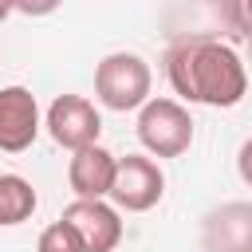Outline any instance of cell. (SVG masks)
<instances>
[{
    "label": "cell",
    "instance_id": "obj_11",
    "mask_svg": "<svg viewBox=\"0 0 252 252\" xmlns=\"http://www.w3.org/2000/svg\"><path fill=\"white\" fill-rule=\"evenodd\" d=\"M224 8H228V20L244 35H252V0H224Z\"/></svg>",
    "mask_w": 252,
    "mask_h": 252
},
{
    "label": "cell",
    "instance_id": "obj_13",
    "mask_svg": "<svg viewBox=\"0 0 252 252\" xmlns=\"http://www.w3.org/2000/svg\"><path fill=\"white\" fill-rule=\"evenodd\" d=\"M236 173H240V181L252 189V138L240 146V154H236Z\"/></svg>",
    "mask_w": 252,
    "mask_h": 252
},
{
    "label": "cell",
    "instance_id": "obj_4",
    "mask_svg": "<svg viewBox=\"0 0 252 252\" xmlns=\"http://www.w3.org/2000/svg\"><path fill=\"white\" fill-rule=\"evenodd\" d=\"M161 193H165V173H161V165L150 154H126V158H118L114 185H110L114 209L146 213V209H154L161 201Z\"/></svg>",
    "mask_w": 252,
    "mask_h": 252
},
{
    "label": "cell",
    "instance_id": "obj_3",
    "mask_svg": "<svg viewBox=\"0 0 252 252\" xmlns=\"http://www.w3.org/2000/svg\"><path fill=\"white\" fill-rule=\"evenodd\" d=\"M138 142L150 158H181L193 146V118L177 98H150L138 110Z\"/></svg>",
    "mask_w": 252,
    "mask_h": 252
},
{
    "label": "cell",
    "instance_id": "obj_2",
    "mask_svg": "<svg viewBox=\"0 0 252 252\" xmlns=\"http://www.w3.org/2000/svg\"><path fill=\"white\" fill-rule=\"evenodd\" d=\"M150 87H154V71L138 51H110L94 67V98L106 110H118V114L142 110L154 98Z\"/></svg>",
    "mask_w": 252,
    "mask_h": 252
},
{
    "label": "cell",
    "instance_id": "obj_10",
    "mask_svg": "<svg viewBox=\"0 0 252 252\" xmlns=\"http://www.w3.org/2000/svg\"><path fill=\"white\" fill-rule=\"evenodd\" d=\"M35 252H87V244H83V236L75 232V224H67V220L59 217V220H51V224L39 232Z\"/></svg>",
    "mask_w": 252,
    "mask_h": 252
},
{
    "label": "cell",
    "instance_id": "obj_7",
    "mask_svg": "<svg viewBox=\"0 0 252 252\" xmlns=\"http://www.w3.org/2000/svg\"><path fill=\"white\" fill-rule=\"evenodd\" d=\"M63 220L75 224V232L83 236L87 252H114L122 244V220H118V209L110 201H83V197H75L63 209Z\"/></svg>",
    "mask_w": 252,
    "mask_h": 252
},
{
    "label": "cell",
    "instance_id": "obj_8",
    "mask_svg": "<svg viewBox=\"0 0 252 252\" xmlns=\"http://www.w3.org/2000/svg\"><path fill=\"white\" fill-rule=\"evenodd\" d=\"M114 169H118V158L94 142V146L71 154V161H67V185L83 201H106L110 185H114Z\"/></svg>",
    "mask_w": 252,
    "mask_h": 252
},
{
    "label": "cell",
    "instance_id": "obj_12",
    "mask_svg": "<svg viewBox=\"0 0 252 252\" xmlns=\"http://www.w3.org/2000/svg\"><path fill=\"white\" fill-rule=\"evenodd\" d=\"M16 4V12H24V16H51L63 0H12Z\"/></svg>",
    "mask_w": 252,
    "mask_h": 252
},
{
    "label": "cell",
    "instance_id": "obj_14",
    "mask_svg": "<svg viewBox=\"0 0 252 252\" xmlns=\"http://www.w3.org/2000/svg\"><path fill=\"white\" fill-rule=\"evenodd\" d=\"M8 12H16V4H12V0H0V24L8 20Z\"/></svg>",
    "mask_w": 252,
    "mask_h": 252
},
{
    "label": "cell",
    "instance_id": "obj_5",
    "mask_svg": "<svg viewBox=\"0 0 252 252\" xmlns=\"http://www.w3.org/2000/svg\"><path fill=\"white\" fill-rule=\"evenodd\" d=\"M43 126H47V134H51L55 146H63V150L75 154V150H87V146L98 142V134H102V114H98L94 102L83 98V94H59V98L47 106Z\"/></svg>",
    "mask_w": 252,
    "mask_h": 252
},
{
    "label": "cell",
    "instance_id": "obj_6",
    "mask_svg": "<svg viewBox=\"0 0 252 252\" xmlns=\"http://www.w3.org/2000/svg\"><path fill=\"white\" fill-rule=\"evenodd\" d=\"M39 134V102L28 87H0V150L24 154Z\"/></svg>",
    "mask_w": 252,
    "mask_h": 252
},
{
    "label": "cell",
    "instance_id": "obj_9",
    "mask_svg": "<svg viewBox=\"0 0 252 252\" xmlns=\"http://www.w3.org/2000/svg\"><path fill=\"white\" fill-rule=\"evenodd\" d=\"M35 213V189L20 173H0V228L24 224Z\"/></svg>",
    "mask_w": 252,
    "mask_h": 252
},
{
    "label": "cell",
    "instance_id": "obj_1",
    "mask_svg": "<svg viewBox=\"0 0 252 252\" xmlns=\"http://www.w3.org/2000/svg\"><path fill=\"white\" fill-rule=\"evenodd\" d=\"M165 75L177 98L197 106H236L248 94V67L244 59L213 39V35H185L165 55Z\"/></svg>",
    "mask_w": 252,
    "mask_h": 252
}]
</instances>
